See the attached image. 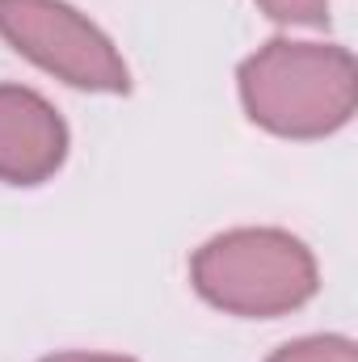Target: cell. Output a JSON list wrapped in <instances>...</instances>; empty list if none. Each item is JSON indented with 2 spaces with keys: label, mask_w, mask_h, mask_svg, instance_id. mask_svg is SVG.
I'll return each mask as SVG.
<instances>
[{
  "label": "cell",
  "mask_w": 358,
  "mask_h": 362,
  "mask_svg": "<svg viewBox=\"0 0 358 362\" xmlns=\"http://www.w3.org/2000/svg\"><path fill=\"white\" fill-rule=\"evenodd\" d=\"M245 114L282 139H325L354 114V59L337 42H291L274 38L253 51L241 72Z\"/></svg>",
  "instance_id": "cell-1"
},
{
  "label": "cell",
  "mask_w": 358,
  "mask_h": 362,
  "mask_svg": "<svg viewBox=\"0 0 358 362\" xmlns=\"http://www.w3.org/2000/svg\"><path fill=\"white\" fill-rule=\"evenodd\" d=\"M190 282L219 312L274 320L316 295V262L308 245L282 228H236L194 253Z\"/></svg>",
  "instance_id": "cell-2"
},
{
  "label": "cell",
  "mask_w": 358,
  "mask_h": 362,
  "mask_svg": "<svg viewBox=\"0 0 358 362\" xmlns=\"http://www.w3.org/2000/svg\"><path fill=\"white\" fill-rule=\"evenodd\" d=\"M0 38L72 89H131V72L114 42L64 0H0Z\"/></svg>",
  "instance_id": "cell-3"
},
{
  "label": "cell",
  "mask_w": 358,
  "mask_h": 362,
  "mask_svg": "<svg viewBox=\"0 0 358 362\" xmlns=\"http://www.w3.org/2000/svg\"><path fill=\"white\" fill-rule=\"evenodd\" d=\"M68 156V127L47 97L25 85H0V181L42 185Z\"/></svg>",
  "instance_id": "cell-4"
},
{
  "label": "cell",
  "mask_w": 358,
  "mask_h": 362,
  "mask_svg": "<svg viewBox=\"0 0 358 362\" xmlns=\"http://www.w3.org/2000/svg\"><path fill=\"white\" fill-rule=\"evenodd\" d=\"M266 362H358V350L350 337H299L282 350H274Z\"/></svg>",
  "instance_id": "cell-5"
},
{
  "label": "cell",
  "mask_w": 358,
  "mask_h": 362,
  "mask_svg": "<svg viewBox=\"0 0 358 362\" xmlns=\"http://www.w3.org/2000/svg\"><path fill=\"white\" fill-rule=\"evenodd\" d=\"M258 8L282 25H325L329 0H258Z\"/></svg>",
  "instance_id": "cell-6"
},
{
  "label": "cell",
  "mask_w": 358,
  "mask_h": 362,
  "mask_svg": "<svg viewBox=\"0 0 358 362\" xmlns=\"http://www.w3.org/2000/svg\"><path fill=\"white\" fill-rule=\"evenodd\" d=\"M42 362H135V358H122V354H51Z\"/></svg>",
  "instance_id": "cell-7"
}]
</instances>
